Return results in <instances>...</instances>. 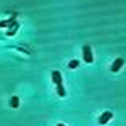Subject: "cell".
Segmentation results:
<instances>
[{
    "label": "cell",
    "instance_id": "7",
    "mask_svg": "<svg viewBox=\"0 0 126 126\" xmlns=\"http://www.w3.org/2000/svg\"><path fill=\"white\" fill-rule=\"evenodd\" d=\"M10 105H11L13 108H16V107L19 105V99H18L16 95H13V97H11V102H10Z\"/></svg>",
    "mask_w": 126,
    "mask_h": 126
},
{
    "label": "cell",
    "instance_id": "5",
    "mask_svg": "<svg viewBox=\"0 0 126 126\" xmlns=\"http://www.w3.org/2000/svg\"><path fill=\"white\" fill-rule=\"evenodd\" d=\"M18 28H19L18 21H15V23H13V24H11L10 28H8V32H7V36H15V34H16V31H18Z\"/></svg>",
    "mask_w": 126,
    "mask_h": 126
},
{
    "label": "cell",
    "instance_id": "1",
    "mask_svg": "<svg viewBox=\"0 0 126 126\" xmlns=\"http://www.w3.org/2000/svg\"><path fill=\"white\" fill-rule=\"evenodd\" d=\"M82 60L86 63H92L94 62V53L91 50V45H84L82 47Z\"/></svg>",
    "mask_w": 126,
    "mask_h": 126
},
{
    "label": "cell",
    "instance_id": "2",
    "mask_svg": "<svg viewBox=\"0 0 126 126\" xmlns=\"http://www.w3.org/2000/svg\"><path fill=\"white\" fill-rule=\"evenodd\" d=\"M111 118H113V113H111V111H104V113L99 116V125H107Z\"/></svg>",
    "mask_w": 126,
    "mask_h": 126
},
{
    "label": "cell",
    "instance_id": "8",
    "mask_svg": "<svg viewBox=\"0 0 126 126\" xmlns=\"http://www.w3.org/2000/svg\"><path fill=\"white\" fill-rule=\"evenodd\" d=\"M57 94H58L60 97H65V95H66V92H65V87H63V84H62V86H57Z\"/></svg>",
    "mask_w": 126,
    "mask_h": 126
},
{
    "label": "cell",
    "instance_id": "3",
    "mask_svg": "<svg viewBox=\"0 0 126 126\" xmlns=\"http://www.w3.org/2000/svg\"><path fill=\"white\" fill-rule=\"evenodd\" d=\"M123 65H125V60H123V58H116L115 62L111 63L110 71H111V73H118V71H120V68H121Z\"/></svg>",
    "mask_w": 126,
    "mask_h": 126
},
{
    "label": "cell",
    "instance_id": "4",
    "mask_svg": "<svg viewBox=\"0 0 126 126\" xmlns=\"http://www.w3.org/2000/svg\"><path fill=\"white\" fill-rule=\"evenodd\" d=\"M52 79H53V82H55L57 86H62L63 84V79H62V73L60 71H52Z\"/></svg>",
    "mask_w": 126,
    "mask_h": 126
},
{
    "label": "cell",
    "instance_id": "6",
    "mask_svg": "<svg viewBox=\"0 0 126 126\" xmlns=\"http://www.w3.org/2000/svg\"><path fill=\"white\" fill-rule=\"evenodd\" d=\"M15 18H16V16L13 15V16H11L10 19H5V21H0V28H10L11 24L15 23Z\"/></svg>",
    "mask_w": 126,
    "mask_h": 126
},
{
    "label": "cell",
    "instance_id": "9",
    "mask_svg": "<svg viewBox=\"0 0 126 126\" xmlns=\"http://www.w3.org/2000/svg\"><path fill=\"white\" fill-rule=\"evenodd\" d=\"M78 65H79V60H71V62L68 63V68H70V70H74V68H78Z\"/></svg>",
    "mask_w": 126,
    "mask_h": 126
},
{
    "label": "cell",
    "instance_id": "10",
    "mask_svg": "<svg viewBox=\"0 0 126 126\" xmlns=\"http://www.w3.org/2000/svg\"><path fill=\"white\" fill-rule=\"evenodd\" d=\"M57 126H65V125H62V123H58V125H57Z\"/></svg>",
    "mask_w": 126,
    "mask_h": 126
}]
</instances>
